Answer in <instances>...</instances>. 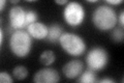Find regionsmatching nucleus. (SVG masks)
<instances>
[{
  "instance_id": "obj_11",
  "label": "nucleus",
  "mask_w": 124,
  "mask_h": 83,
  "mask_svg": "<svg viewBox=\"0 0 124 83\" xmlns=\"http://www.w3.org/2000/svg\"><path fill=\"white\" fill-rule=\"evenodd\" d=\"M39 60H40V64L42 65L49 66V65H51L52 64H54V61L56 60V55L51 50H46L40 54Z\"/></svg>"
},
{
  "instance_id": "obj_13",
  "label": "nucleus",
  "mask_w": 124,
  "mask_h": 83,
  "mask_svg": "<svg viewBox=\"0 0 124 83\" xmlns=\"http://www.w3.org/2000/svg\"><path fill=\"white\" fill-rule=\"evenodd\" d=\"M13 75L17 80H24L28 76V70L24 65H17L13 70Z\"/></svg>"
},
{
  "instance_id": "obj_10",
  "label": "nucleus",
  "mask_w": 124,
  "mask_h": 83,
  "mask_svg": "<svg viewBox=\"0 0 124 83\" xmlns=\"http://www.w3.org/2000/svg\"><path fill=\"white\" fill-rule=\"evenodd\" d=\"M62 27L55 23V24H52L49 27L48 30V35H46V41L49 43H52V44H56L57 42H59L60 37H62Z\"/></svg>"
},
{
  "instance_id": "obj_9",
  "label": "nucleus",
  "mask_w": 124,
  "mask_h": 83,
  "mask_svg": "<svg viewBox=\"0 0 124 83\" xmlns=\"http://www.w3.org/2000/svg\"><path fill=\"white\" fill-rule=\"evenodd\" d=\"M48 30H49L48 27H46L44 23H40V22H35L27 27V31H28V33L31 35V37L36 38V39L46 38Z\"/></svg>"
},
{
  "instance_id": "obj_23",
  "label": "nucleus",
  "mask_w": 124,
  "mask_h": 83,
  "mask_svg": "<svg viewBox=\"0 0 124 83\" xmlns=\"http://www.w3.org/2000/svg\"><path fill=\"white\" fill-rule=\"evenodd\" d=\"M97 0H88V2H90V3H95Z\"/></svg>"
},
{
  "instance_id": "obj_12",
  "label": "nucleus",
  "mask_w": 124,
  "mask_h": 83,
  "mask_svg": "<svg viewBox=\"0 0 124 83\" xmlns=\"http://www.w3.org/2000/svg\"><path fill=\"white\" fill-rule=\"evenodd\" d=\"M78 82H80V83H94V82H97L95 71L90 70V69L85 71L84 73H82L80 75L79 79H78Z\"/></svg>"
},
{
  "instance_id": "obj_21",
  "label": "nucleus",
  "mask_w": 124,
  "mask_h": 83,
  "mask_svg": "<svg viewBox=\"0 0 124 83\" xmlns=\"http://www.w3.org/2000/svg\"><path fill=\"white\" fill-rule=\"evenodd\" d=\"M57 4H60V5H62V4H67V0H56L55 1Z\"/></svg>"
},
{
  "instance_id": "obj_19",
  "label": "nucleus",
  "mask_w": 124,
  "mask_h": 83,
  "mask_svg": "<svg viewBox=\"0 0 124 83\" xmlns=\"http://www.w3.org/2000/svg\"><path fill=\"white\" fill-rule=\"evenodd\" d=\"M119 21H120V24L123 26L124 24V11L122 10L121 13H120V16H119Z\"/></svg>"
},
{
  "instance_id": "obj_18",
  "label": "nucleus",
  "mask_w": 124,
  "mask_h": 83,
  "mask_svg": "<svg viewBox=\"0 0 124 83\" xmlns=\"http://www.w3.org/2000/svg\"><path fill=\"white\" fill-rule=\"evenodd\" d=\"M97 82H100V83H114L115 80H113V79L106 78V79H101V80H97Z\"/></svg>"
},
{
  "instance_id": "obj_8",
  "label": "nucleus",
  "mask_w": 124,
  "mask_h": 83,
  "mask_svg": "<svg viewBox=\"0 0 124 83\" xmlns=\"http://www.w3.org/2000/svg\"><path fill=\"white\" fill-rule=\"evenodd\" d=\"M83 69H84L83 62L79 60V59H73V60L68 61L66 65H64L62 72H63V75L66 78L75 79L83 73Z\"/></svg>"
},
{
  "instance_id": "obj_5",
  "label": "nucleus",
  "mask_w": 124,
  "mask_h": 83,
  "mask_svg": "<svg viewBox=\"0 0 124 83\" xmlns=\"http://www.w3.org/2000/svg\"><path fill=\"white\" fill-rule=\"evenodd\" d=\"M63 17L65 22L69 26L76 27L83 23L85 18V9L83 5L79 2H68L63 10Z\"/></svg>"
},
{
  "instance_id": "obj_22",
  "label": "nucleus",
  "mask_w": 124,
  "mask_h": 83,
  "mask_svg": "<svg viewBox=\"0 0 124 83\" xmlns=\"http://www.w3.org/2000/svg\"><path fill=\"white\" fill-rule=\"evenodd\" d=\"M0 44H3V30H0Z\"/></svg>"
},
{
  "instance_id": "obj_15",
  "label": "nucleus",
  "mask_w": 124,
  "mask_h": 83,
  "mask_svg": "<svg viewBox=\"0 0 124 83\" xmlns=\"http://www.w3.org/2000/svg\"><path fill=\"white\" fill-rule=\"evenodd\" d=\"M37 14L33 10L26 11V21H25V27H28L29 25L37 22Z\"/></svg>"
},
{
  "instance_id": "obj_6",
  "label": "nucleus",
  "mask_w": 124,
  "mask_h": 83,
  "mask_svg": "<svg viewBox=\"0 0 124 83\" xmlns=\"http://www.w3.org/2000/svg\"><path fill=\"white\" fill-rule=\"evenodd\" d=\"M26 11L21 6H14L9 10V22L11 28L15 30H21L25 28Z\"/></svg>"
},
{
  "instance_id": "obj_2",
  "label": "nucleus",
  "mask_w": 124,
  "mask_h": 83,
  "mask_svg": "<svg viewBox=\"0 0 124 83\" xmlns=\"http://www.w3.org/2000/svg\"><path fill=\"white\" fill-rule=\"evenodd\" d=\"M32 39L28 31L25 30H16L11 33L9 38V48L11 53L18 57H26L30 53Z\"/></svg>"
},
{
  "instance_id": "obj_1",
  "label": "nucleus",
  "mask_w": 124,
  "mask_h": 83,
  "mask_svg": "<svg viewBox=\"0 0 124 83\" xmlns=\"http://www.w3.org/2000/svg\"><path fill=\"white\" fill-rule=\"evenodd\" d=\"M117 14L113 7L108 5H100L93 11L92 22L96 28L101 31L113 29L117 24Z\"/></svg>"
},
{
  "instance_id": "obj_20",
  "label": "nucleus",
  "mask_w": 124,
  "mask_h": 83,
  "mask_svg": "<svg viewBox=\"0 0 124 83\" xmlns=\"http://www.w3.org/2000/svg\"><path fill=\"white\" fill-rule=\"evenodd\" d=\"M5 4H6V0H1V1H0V10L1 11L4 9Z\"/></svg>"
},
{
  "instance_id": "obj_16",
  "label": "nucleus",
  "mask_w": 124,
  "mask_h": 83,
  "mask_svg": "<svg viewBox=\"0 0 124 83\" xmlns=\"http://www.w3.org/2000/svg\"><path fill=\"white\" fill-rule=\"evenodd\" d=\"M0 82L1 83H13L14 79L7 72H1L0 73Z\"/></svg>"
},
{
  "instance_id": "obj_4",
  "label": "nucleus",
  "mask_w": 124,
  "mask_h": 83,
  "mask_svg": "<svg viewBox=\"0 0 124 83\" xmlns=\"http://www.w3.org/2000/svg\"><path fill=\"white\" fill-rule=\"evenodd\" d=\"M87 65L90 70L101 71L107 66L108 62V54L102 47H94L87 54L86 57Z\"/></svg>"
},
{
  "instance_id": "obj_17",
  "label": "nucleus",
  "mask_w": 124,
  "mask_h": 83,
  "mask_svg": "<svg viewBox=\"0 0 124 83\" xmlns=\"http://www.w3.org/2000/svg\"><path fill=\"white\" fill-rule=\"evenodd\" d=\"M107 2L111 5H118V4H121L123 1L122 0H107Z\"/></svg>"
},
{
  "instance_id": "obj_7",
  "label": "nucleus",
  "mask_w": 124,
  "mask_h": 83,
  "mask_svg": "<svg viewBox=\"0 0 124 83\" xmlns=\"http://www.w3.org/2000/svg\"><path fill=\"white\" fill-rule=\"evenodd\" d=\"M60 80V75L52 68H45L35 73L33 81L35 83H57Z\"/></svg>"
},
{
  "instance_id": "obj_3",
  "label": "nucleus",
  "mask_w": 124,
  "mask_h": 83,
  "mask_svg": "<svg viewBox=\"0 0 124 83\" xmlns=\"http://www.w3.org/2000/svg\"><path fill=\"white\" fill-rule=\"evenodd\" d=\"M59 43L65 52L71 56H80L86 51V43L78 34L63 33Z\"/></svg>"
},
{
  "instance_id": "obj_14",
  "label": "nucleus",
  "mask_w": 124,
  "mask_h": 83,
  "mask_svg": "<svg viewBox=\"0 0 124 83\" xmlns=\"http://www.w3.org/2000/svg\"><path fill=\"white\" fill-rule=\"evenodd\" d=\"M111 37L115 43H122L124 39V32H123L122 27L121 28L120 27H114L111 34Z\"/></svg>"
},
{
  "instance_id": "obj_24",
  "label": "nucleus",
  "mask_w": 124,
  "mask_h": 83,
  "mask_svg": "<svg viewBox=\"0 0 124 83\" xmlns=\"http://www.w3.org/2000/svg\"><path fill=\"white\" fill-rule=\"evenodd\" d=\"M10 2H11V3H16V4H17V3H19V1H18V0H11Z\"/></svg>"
}]
</instances>
